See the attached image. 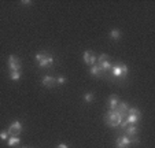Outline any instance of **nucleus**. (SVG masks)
<instances>
[{
    "label": "nucleus",
    "instance_id": "obj_1",
    "mask_svg": "<svg viewBox=\"0 0 155 148\" xmlns=\"http://www.w3.org/2000/svg\"><path fill=\"white\" fill-rule=\"evenodd\" d=\"M122 119H124V115L118 113L117 110H110L104 115L106 125L110 126V128H118V126H120V123L122 122Z\"/></svg>",
    "mask_w": 155,
    "mask_h": 148
},
{
    "label": "nucleus",
    "instance_id": "obj_2",
    "mask_svg": "<svg viewBox=\"0 0 155 148\" xmlns=\"http://www.w3.org/2000/svg\"><path fill=\"white\" fill-rule=\"evenodd\" d=\"M35 59L37 61L38 66H40L41 69L51 67L54 64V62H55V59H54L52 55H50V54H44V52H38L37 55H36Z\"/></svg>",
    "mask_w": 155,
    "mask_h": 148
},
{
    "label": "nucleus",
    "instance_id": "obj_3",
    "mask_svg": "<svg viewBox=\"0 0 155 148\" xmlns=\"http://www.w3.org/2000/svg\"><path fill=\"white\" fill-rule=\"evenodd\" d=\"M140 117H141L140 110L133 107V108H129L126 115L124 117V118H125V121L128 122V125H137V122L140 121Z\"/></svg>",
    "mask_w": 155,
    "mask_h": 148
},
{
    "label": "nucleus",
    "instance_id": "obj_4",
    "mask_svg": "<svg viewBox=\"0 0 155 148\" xmlns=\"http://www.w3.org/2000/svg\"><path fill=\"white\" fill-rule=\"evenodd\" d=\"M96 63L100 66V69H102L103 73H108L110 70H111V63H110V58H108V55H106V54H102V55L97 58Z\"/></svg>",
    "mask_w": 155,
    "mask_h": 148
},
{
    "label": "nucleus",
    "instance_id": "obj_5",
    "mask_svg": "<svg viewBox=\"0 0 155 148\" xmlns=\"http://www.w3.org/2000/svg\"><path fill=\"white\" fill-rule=\"evenodd\" d=\"M133 141L137 143V140L130 139V137L124 134V136H120L117 140H115V145H117V148H129V145L133 144Z\"/></svg>",
    "mask_w": 155,
    "mask_h": 148
},
{
    "label": "nucleus",
    "instance_id": "obj_6",
    "mask_svg": "<svg viewBox=\"0 0 155 148\" xmlns=\"http://www.w3.org/2000/svg\"><path fill=\"white\" fill-rule=\"evenodd\" d=\"M7 63H8L10 71H21V69H22L21 61H19V59H18L15 55H10V56H8V61H7Z\"/></svg>",
    "mask_w": 155,
    "mask_h": 148
},
{
    "label": "nucleus",
    "instance_id": "obj_7",
    "mask_svg": "<svg viewBox=\"0 0 155 148\" xmlns=\"http://www.w3.org/2000/svg\"><path fill=\"white\" fill-rule=\"evenodd\" d=\"M22 123H21L19 121H15V122H12L11 125H10V128L7 129V132H8V134H10V137L11 136H14V137H18L21 134V132H22Z\"/></svg>",
    "mask_w": 155,
    "mask_h": 148
},
{
    "label": "nucleus",
    "instance_id": "obj_8",
    "mask_svg": "<svg viewBox=\"0 0 155 148\" xmlns=\"http://www.w3.org/2000/svg\"><path fill=\"white\" fill-rule=\"evenodd\" d=\"M82 58H84L85 64H89V66H94V64L96 63V61H97L96 55H95L94 52H91V51H85L84 55H82Z\"/></svg>",
    "mask_w": 155,
    "mask_h": 148
},
{
    "label": "nucleus",
    "instance_id": "obj_9",
    "mask_svg": "<svg viewBox=\"0 0 155 148\" xmlns=\"http://www.w3.org/2000/svg\"><path fill=\"white\" fill-rule=\"evenodd\" d=\"M41 84L47 88H52L56 85V78H54V77H51V76H44L43 80H41Z\"/></svg>",
    "mask_w": 155,
    "mask_h": 148
},
{
    "label": "nucleus",
    "instance_id": "obj_10",
    "mask_svg": "<svg viewBox=\"0 0 155 148\" xmlns=\"http://www.w3.org/2000/svg\"><path fill=\"white\" fill-rule=\"evenodd\" d=\"M124 130H125V136L130 137V139H135L136 134H137V126L136 125H128Z\"/></svg>",
    "mask_w": 155,
    "mask_h": 148
},
{
    "label": "nucleus",
    "instance_id": "obj_11",
    "mask_svg": "<svg viewBox=\"0 0 155 148\" xmlns=\"http://www.w3.org/2000/svg\"><path fill=\"white\" fill-rule=\"evenodd\" d=\"M107 104H108V107H110V110H115V108L118 107V104H120V99H118V96L111 95L107 100Z\"/></svg>",
    "mask_w": 155,
    "mask_h": 148
},
{
    "label": "nucleus",
    "instance_id": "obj_12",
    "mask_svg": "<svg viewBox=\"0 0 155 148\" xmlns=\"http://www.w3.org/2000/svg\"><path fill=\"white\" fill-rule=\"evenodd\" d=\"M89 73H91V76H94V77H100V76H103V71H102V69H100V66H99L97 63H95L94 66L91 67Z\"/></svg>",
    "mask_w": 155,
    "mask_h": 148
},
{
    "label": "nucleus",
    "instance_id": "obj_13",
    "mask_svg": "<svg viewBox=\"0 0 155 148\" xmlns=\"http://www.w3.org/2000/svg\"><path fill=\"white\" fill-rule=\"evenodd\" d=\"M110 73H111L114 77H122V67H121V64H114V66H111Z\"/></svg>",
    "mask_w": 155,
    "mask_h": 148
},
{
    "label": "nucleus",
    "instance_id": "obj_14",
    "mask_svg": "<svg viewBox=\"0 0 155 148\" xmlns=\"http://www.w3.org/2000/svg\"><path fill=\"white\" fill-rule=\"evenodd\" d=\"M115 110H117L118 113L122 114V115L125 117V115H126V113H128V110H129L128 103H125V102H120V104H118V107L115 108Z\"/></svg>",
    "mask_w": 155,
    "mask_h": 148
},
{
    "label": "nucleus",
    "instance_id": "obj_15",
    "mask_svg": "<svg viewBox=\"0 0 155 148\" xmlns=\"http://www.w3.org/2000/svg\"><path fill=\"white\" fill-rule=\"evenodd\" d=\"M19 141H21L19 137H14V136H11L8 140H7V144H8L10 147H15V145L19 144Z\"/></svg>",
    "mask_w": 155,
    "mask_h": 148
},
{
    "label": "nucleus",
    "instance_id": "obj_16",
    "mask_svg": "<svg viewBox=\"0 0 155 148\" xmlns=\"http://www.w3.org/2000/svg\"><path fill=\"white\" fill-rule=\"evenodd\" d=\"M120 37H121V32L118 29H113L111 32H110V38H113V40H120Z\"/></svg>",
    "mask_w": 155,
    "mask_h": 148
},
{
    "label": "nucleus",
    "instance_id": "obj_17",
    "mask_svg": "<svg viewBox=\"0 0 155 148\" xmlns=\"http://www.w3.org/2000/svg\"><path fill=\"white\" fill-rule=\"evenodd\" d=\"M21 71H10V78L12 80V81H18V80L21 78Z\"/></svg>",
    "mask_w": 155,
    "mask_h": 148
},
{
    "label": "nucleus",
    "instance_id": "obj_18",
    "mask_svg": "<svg viewBox=\"0 0 155 148\" xmlns=\"http://www.w3.org/2000/svg\"><path fill=\"white\" fill-rule=\"evenodd\" d=\"M84 100L87 103H92V102H94V93H92V92L85 93V95H84Z\"/></svg>",
    "mask_w": 155,
    "mask_h": 148
},
{
    "label": "nucleus",
    "instance_id": "obj_19",
    "mask_svg": "<svg viewBox=\"0 0 155 148\" xmlns=\"http://www.w3.org/2000/svg\"><path fill=\"white\" fill-rule=\"evenodd\" d=\"M10 139V134L7 130H3V132H0V140H8Z\"/></svg>",
    "mask_w": 155,
    "mask_h": 148
},
{
    "label": "nucleus",
    "instance_id": "obj_20",
    "mask_svg": "<svg viewBox=\"0 0 155 148\" xmlns=\"http://www.w3.org/2000/svg\"><path fill=\"white\" fill-rule=\"evenodd\" d=\"M121 67H122V77H126L128 76V66L126 64H121Z\"/></svg>",
    "mask_w": 155,
    "mask_h": 148
},
{
    "label": "nucleus",
    "instance_id": "obj_21",
    "mask_svg": "<svg viewBox=\"0 0 155 148\" xmlns=\"http://www.w3.org/2000/svg\"><path fill=\"white\" fill-rule=\"evenodd\" d=\"M64 82H66V78H64V77H59V78L56 80V84L58 85H63Z\"/></svg>",
    "mask_w": 155,
    "mask_h": 148
},
{
    "label": "nucleus",
    "instance_id": "obj_22",
    "mask_svg": "<svg viewBox=\"0 0 155 148\" xmlns=\"http://www.w3.org/2000/svg\"><path fill=\"white\" fill-rule=\"evenodd\" d=\"M21 4H22V6H29V4H32V2H30V0H22V2H21Z\"/></svg>",
    "mask_w": 155,
    "mask_h": 148
},
{
    "label": "nucleus",
    "instance_id": "obj_23",
    "mask_svg": "<svg viewBox=\"0 0 155 148\" xmlns=\"http://www.w3.org/2000/svg\"><path fill=\"white\" fill-rule=\"evenodd\" d=\"M56 148H69V147H68V145H66V144H59Z\"/></svg>",
    "mask_w": 155,
    "mask_h": 148
},
{
    "label": "nucleus",
    "instance_id": "obj_24",
    "mask_svg": "<svg viewBox=\"0 0 155 148\" xmlns=\"http://www.w3.org/2000/svg\"><path fill=\"white\" fill-rule=\"evenodd\" d=\"M24 148H26V147H24Z\"/></svg>",
    "mask_w": 155,
    "mask_h": 148
}]
</instances>
